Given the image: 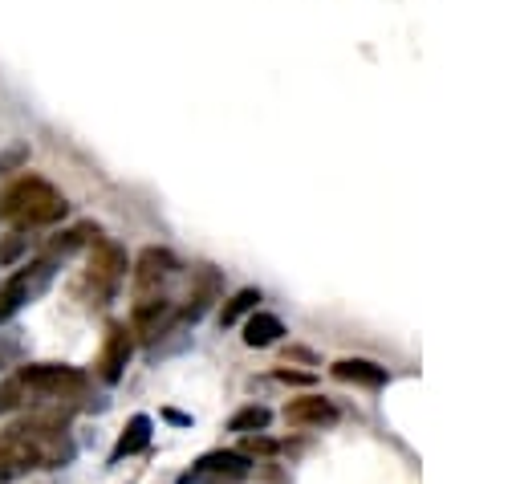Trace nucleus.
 Masks as SVG:
<instances>
[{
    "instance_id": "1",
    "label": "nucleus",
    "mask_w": 520,
    "mask_h": 484,
    "mask_svg": "<svg viewBox=\"0 0 520 484\" xmlns=\"http://www.w3.org/2000/svg\"><path fill=\"white\" fill-rule=\"evenodd\" d=\"M65 212H70V204H65L61 192L49 184V179H41V175H21V179H13L5 192H0V216L13 220L17 232L21 228L57 224Z\"/></svg>"
},
{
    "instance_id": "2",
    "label": "nucleus",
    "mask_w": 520,
    "mask_h": 484,
    "mask_svg": "<svg viewBox=\"0 0 520 484\" xmlns=\"http://www.w3.org/2000/svg\"><path fill=\"white\" fill-rule=\"evenodd\" d=\"M17 383L25 387V395L49 403H74L90 391V375L78 367H65V362H29V367L17 371Z\"/></svg>"
},
{
    "instance_id": "3",
    "label": "nucleus",
    "mask_w": 520,
    "mask_h": 484,
    "mask_svg": "<svg viewBox=\"0 0 520 484\" xmlns=\"http://www.w3.org/2000/svg\"><path fill=\"white\" fill-rule=\"evenodd\" d=\"M126 253L114 245V240H94V249L86 257V277L82 289L90 297V306H106V301L118 293V285L126 281Z\"/></svg>"
},
{
    "instance_id": "4",
    "label": "nucleus",
    "mask_w": 520,
    "mask_h": 484,
    "mask_svg": "<svg viewBox=\"0 0 520 484\" xmlns=\"http://www.w3.org/2000/svg\"><path fill=\"white\" fill-rule=\"evenodd\" d=\"M252 476V456L248 452H232V448H216L195 460L179 484H244Z\"/></svg>"
},
{
    "instance_id": "5",
    "label": "nucleus",
    "mask_w": 520,
    "mask_h": 484,
    "mask_svg": "<svg viewBox=\"0 0 520 484\" xmlns=\"http://www.w3.org/2000/svg\"><path fill=\"white\" fill-rule=\"evenodd\" d=\"M53 269H57V261L41 257V261H33V265L17 269L5 285H0V322H9L17 310H25V306H29L33 297H41V293H45V285L53 281Z\"/></svg>"
},
{
    "instance_id": "6",
    "label": "nucleus",
    "mask_w": 520,
    "mask_h": 484,
    "mask_svg": "<svg viewBox=\"0 0 520 484\" xmlns=\"http://www.w3.org/2000/svg\"><path fill=\"white\" fill-rule=\"evenodd\" d=\"M130 354H135V330H130L126 322H110V330L102 338V350H98V379L106 387H114L126 375Z\"/></svg>"
},
{
    "instance_id": "7",
    "label": "nucleus",
    "mask_w": 520,
    "mask_h": 484,
    "mask_svg": "<svg viewBox=\"0 0 520 484\" xmlns=\"http://www.w3.org/2000/svg\"><path fill=\"white\" fill-rule=\"evenodd\" d=\"M285 423H289V428H334L338 407L325 395H305V399L285 403Z\"/></svg>"
},
{
    "instance_id": "8",
    "label": "nucleus",
    "mask_w": 520,
    "mask_h": 484,
    "mask_svg": "<svg viewBox=\"0 0 520 484\" xmlns=\"http://www.w3.org/2000/svg\"><path fill=\"white\" fill-rule=\"evenodd\" d=\"M179 273V261L167 253V249H143L139 253V261H135V285H139V293H151V289H159L167 277H175Z\"/></svg>"
},
{
    "instance_id": "9",
    "label": "nucleus",
    "mask_w": 520,
    "mask_h": 484,
    "mask_svg": "<svg viewBox=\"0 0 520 484\" xmlns=\"http://www.w3.org/2000/svg\"><path fill=\"white\" fill-rule=\"evenodd\" d=\"M151 436H155L151 415H130L126 428H122V436H118V444L110 448V464H122V460H130V456L147 452V448H151Z\"/></svg>"
},
{
    "instance_id": "10",
    "label": "nucleus",
    "mask_w": 520,
    "mask_h": 484,
    "mask_svg": "<svg viewBox=\"0 0 520 484\" xmlns=\"http://www.w3.org/2000/svg\"><path fill=\"white\" fill-rule=\"evenodd\" d=\"M175 310H171V301L167 297H143L135 310H130V330H135V338H159V330L167 326V318H171Z\"/></svg>"
},
{
    "instance_id": "11",
    "label": "nucleus",
    "mask_w": 520,
    "mask_h": 484,
    "mask_svg": "<svg viewBox=\"0 0 520 484\" xmlns=\"http://www.w3.org/2000/svg\"><path fill=\"white\" fill-rule=\"evenodd\" d=\"M330 375L334 379H342V383H354V387H386V367H378V362H370V358H338L334 367H330Z\"/></svg>"
},
{
    "instance_id": "12",
    "label": "nucleus",
    "mask_w": 520,
    "mask_h": 484,
    "mask_svg": "<svg viewBox=\"0 0 520 484\" xmlns=\"http://www.w3.org/2000/svg\"><path fill=\"white\" fill-rule=\"evenodd\" d=\"M281 334H289L285 322H281L277 314H265V310L248 314V322H244V346H256V350H265V346L281 342Z\"/></svg>"
},
{
    "instance_id": "13",
    "label": "nucleus",
    "mask_w": 520,
    "mask_h": 484,
    "mask_svg": "<svg viewBox=\"0 0 520 484\" xmlns=\"http://www.w3.org/2000/svg\"><path fill=\"white\" fill-rule=\"evenodd\" d=\"M269 423H273V411L269 407H260V403H248L240 407L232 419H228V432H240V436H256V432H269Z\"/></svg>"
},
{
    "instance_id": "14",
    "label": "nucleus",
    "mask_w": 520,
    "mask_h": 484,
    "mask_svg": "<svg viewBox=\"0 0 520 484\" xmlns=\"http://www.w3.org/2000/svg\"><path fill=\"white\" fill-rule=\"evenodd\" d=\"M260 310V289H240L224 301V310H220V326H236L244 314H256Z\"/></svg>"
},
{
    "instance_id": "15",
    "label": "nucleus",
    "mask_w": 520,
    "mask_h": 484,
    "mask_svg": "<svg viewBox=\"0 0 520 484\" xmlns=\"http://www.w3.org/2000/svg\"><path fill=\"white\" fill-rule=\"evenodd\" d=\"M21 354H25L21 334H17V330H0V371L21 367Z\"/></svg>"
},
{
    "instance_id": "16",
    "label": "nucleus",
    "mask_w": 520,
    "mask_h": 484,
    "mask_svg": "<svg viewBox=\"0 0 520 484\" xmlns=\"http://www.w3.org/2000/svg\"><path fill=\"white\" fill-rule=\"evenodd\" d=\"M25 387L17 383V375L13 379H5V383H0V415H9V411H21L25 407Z\"/></svg>"
},
{
    "instance_id": "17",
    "label": "nucleus",
    "mask_w": 520,
    "mask_h": 484,
    "mask_svg": "<svg viewBox=\"0 0 520 484\" xmlns=\"http://www.w3.org/2000/svg\"><path fill=\"white\" fill-rule=\"evenodd\" d=\"M25 249H29V236L25 232H9V240L0 245V265H13V261H21L25 257Z\"/></svg>"
},
{
    "instance_id": "18",
    "label": "nucleus",
    "mask_w": 520,
    "mask_h": 484,
    "mask_svg": "<svg viewBox=\"0 0 520 484\" xmlns=\"http://www.w3.org/2000/svg\"><path fill=\"white\" fill-rule=\"evenodd\" d=\"M273 379H277V383H297V387H309V383H313V375H301V371H273Z\"/></svg>"
},
{
    "instance_id": "19",
    "label": "nucleus",
    "mask_w": 520,
    "mask_h": 484,
    "mask_svg": "<svg viewBox=\"0 0 520 484\" xmlns=\"http://www.w3.org/2000/svg\"><path fill=\"white\" fill-rule=\"evenodd\" d=\"M285 358H297V362H313V354H309L305 346H289V350H285Z\"/></svg>"
},
{
    "instance_id": "20",
    "label": "nucleus",
    "mask_w": 520,
    "mask_h": 484,
    "mask_svg": "<svg viewBox=\"0 0 520 484\" xmlns=\"http://www.w3.org/2000/svg\"><path fill=\"white\" fill-rule=\"evenodd\" d=\"M163 419H171V423H179V428H187V423H191V415H183V411H163Z\"/></svg>"
}]
</instances>
